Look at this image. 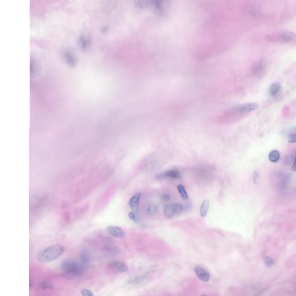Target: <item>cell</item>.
Returning a JSON list of instances; mask_svg holds the SVG:
<instances>
[{
  "mask_svg": "<svg viewBox=\"0 0 296 296\" xmlns=\"http://www.w3.org/2000/svg\"><path fill=\"white\" fill-rule=\"evenodd\" d=\"M288 140L290 143H293L296 141V134H292L289 135Z\"/></svg>",
  "mask_w": 296,
  "mask_h": 296,
  "instance_id": "cell-25",
  "label": "cell"
},
{
  "mask_svg": "<svg viewBox=\"0 0 296 296\" xmlns=\"http://www.w3.org/2000/svg\"><path fill=\"white\" fill-rule=\"evenodd\" d=\"M41 287L44 290H52L54 288L53 284L47 281L42 282L40 284Z\"/></svg>",
  "mask_w": 296,
  "mask_h": 296,
  "instance_id": "cell-20",
  "label": "cell"
},
{
  "mask_svg": "<svg viewBox=\"0 0 296 296\" xmlns=\"http://www.w3.org/2000/svg\"><path fill=\"white\" fill-rule=\"evenodd\" d=\"M175 213H180L183 209L182 205L180 203H175Z\"/></svg>",
  "mask_w": 296,
  "mask_h": 296,
  "instance_id": "cell-24",
  "label": "cell"
},
{
  "mask_svg": "<svg viewBox=\"0 0 296 296\" xmlns=\"http://www.w3.org/2000/svg\"><path fill=\"white\" fill-rule=\"evenodd\" d=\"M265 261L266 264L269 267H271L274 264V262L273 259L269 256L265 257Z\"/></svg>",
  "mask_w": 296,
  "mask_h": 296,
  "instance_id": "cell-23",
  "label": "cell"
},
{
  "mask_svg": "<svg viewBox=\"0 0 296 296\" xmlns=\"http://www.w3.org/2000/svg\"><path fill=\"white\" fill-rule=\"evenodd\" d=\"M64 251V247L62 245L59 244H54L40 252L38 254L37 258L41 262H50L59 257Z\"/></svg>",
  "mask_w": 296,
  "mask_h": 296,
  "instance_id": "cell-1",
  "label": "cell"
},
{
  "mask_svg": "<svg viewBox=\"0 0 296 296\" xmlns=\"http://www.w3.org/2000/svg\"><path fill=\"white\" fill-rule=\"evenodd\" d=\"M280 157V154L278 151L274 150L271 151L269 154L268 158L269 160L273 162H277Z\"/></svg>",
  "mask_w": 296,
  "mask_h": 296,
  "instance_id": "cell-18",
  "label": "cell"
},
{
  "mask_svg": "<svg viewBox=\"0 0 296 296\" xmlns=\"http://www.w3.org/2000/svg\"><path fill=\"white\" fill-rule=\"evenodd\" d=\"M81 294L84 296H94L93 293L90 290L87 289H82L81 291Z\"/></svg>",
  "mask_w": 296,
  "mask_h": 296,
  "instance_id": "cell-22",
  "label": "cell"
},
{
  "mask_svg": "<svg viewBox=\"0 0 296 296\" xmlns=\"http://www.w3.org/2000/svg\"><path fill=\"white\" fill-rule=\"evenodd\" d=\"M177 189L181 198L183 200H187L188 199V195L184 186L181 184H179L177 186Z\"/></svg>",
  "mask_w": 296,
  "mask_h": 296,
  "instance_id": "cell-19",
  "label": "cell"
},
{
  "mask_svg": "<svg viewBox=\"0 0 296 296\" xmlns=\"http://www.w3.org/2000/svg\"><path fill=\"white\" fill-rule=\"evenodd\" d=\"M291 170L293 171H296V160H295L292 164Z\"/></svg>",
  "mask_w": 296,
  "mask_h": 296,
  "instance_id": "cell-29",
  "label": "cell"
},
{
  "mask_svg": "<svg viewBox=\"0 0 296 296\" xmlns=\"http://www.w3.org/2000/svg\"><path fill=\"white\" fill-rule=\"evenodd\" d=\"M140 196V193H137L130 198L129 201V206L134 213L135 214H137L139 211V203Z\"/></svg>",
  "mask_w": 296,
  "mask_h": 296,
  "instance_id": "cell-7",
  "label": "cell"
},
{
  "mask_svg": "<svg viewBox=\"0 0 296 296\" xmlns=\"http://www.w3.org/2000/svg\"><path fill=\"white\" fill-rule=\"evenodd\" d=\"M164 210L166 217L170 218L172 217L175 213V203H171L166 205Z\"/></svg>",
  "mask_w": 296,
  "mask_h": 296,
  "instance_id": "cell-13",
  "label": "cell"
},
{
  "mask_svg": "<svg viewBox=\"0 0 296 296\" xmlns=\"http://www.w3.org/2000/svg\"><path fill=\"white\" fill-rule=\"evenodd\" d=\"M281 89V86L279 83L274 82L270 86L269 92L271 95L274 97L280 93Z\"/></svg>",
  "mask_w": 296,
  "mask_h": 296,
  "instance_id": "cell-14",
  "label": "cell"
},
{
  "mask_svg": "<svg viewBox=\"0 0 296 296\" xmlns=\"http://www.w3.org/2000/svg\"><path fill=\"white\" fill-rule=\"evenodd\" d=\"M195 271L198 278L204 282H207L209 279V273L204 268L201 266H197L194 268Z\"/></svg>",
  "mask_w": 296,
  "mask_h": 296,
  "instance_id": "cell-9",
  "label": "cell"
},
{
  "mask_svg": "<svg viewBox=\"0 0 296 296\" xmlns=\"http://www.w3.org/2000/svg\"><path fill=\"white\" fill-rule=\"evenodd\" d=\"M157 177H166L176 179L180 178L181 177V174L178 171L171 170L168 171L162 174L159 175Z\"/></svg>",
  "mask_w": 296,
  "mask_h": 296,
  "instance_id": "cell-15",
  "label": "cell"
},
{
  "mask_svg": "<svg viewBox=\"0 0 296 296\" xmlns=\"http://www.w3.org/2000/svg\"><path fill=\"white\" fill-rule=\"evenodd\" d=\"M107 231L110 234L118 238H122L125 236V234L123 230L117 227L109 226L107 228Z\"/></svg>",
  "mask_w": 296,
  "mask_h": 296,
  "instance_id": "cell-10",
  "label": "cell"
},
{
  "mask_svg": "<svg viewBox=\"0 0 296 296\" xmlns=\"http://www.w3.org/2000/svg\"><path fill=\"white\" fill-rule=\"evenodd\" d=\"M161 198L164 201H167L169 200L170 196L167 194H164L162 196Z\"/></svg>",
  "mask_w": 296,
  "mask_h": 296,
  "instance_id": "cell-28",
  "label": "cell"
},
{
  "mask_svg": "<svg viewBox=\"0 0 296 296\" xmlns=\"http://www.w3.org/2000/svg\"><path fill=\"white\" fill-rule=\"evenodd\" d=\"M140 228L142 229H146L147 228V226L145 225H142L141 226Z\"/></svg>",
  "mask_w": 296,
  "mask_h": 296,
  "instance_id": "cell-30",
  "label": "cell"
},
{
  "mask_svg": "<svg viewBox=\"0 0 296 296\" xmlns=\"http://www.w3.org/2000/svg\"><path fill=\"white\" fill-rule=\"evenodd\" d=\"M265 71V64L262 60H259L255 63L252 66L251 69L253 74L258 77L263 75Z\"/></svg>",
  "mask_w": 296,
  "mask_h": 296,
  "instance_id": "cell-6",
  "label": "cell"
},
{
  "mask_svg": "<svg viewBox=\"0 0 296 296\" xmlns=\"http://www.w3.org/2000/svg\"><path fill=\"white\" fill-rule=\"evenodd\" d=\"M296 160V153L295 152L289 153L285 156L282 158L281 162L283 164L289 166L292 164L295 160Z\"/></svg>",
  "mask_w": 296,
  "mask_h": 296,
  "instance_id": "cell-12",
  "label": "cell"
},
{
  "mask_svg": "<svg viewBox=\"0 0 296 296\" xmlns=\"http://www.w3.org/2000/svg\"><path fill=\"white\" fill-rule=\"evenodd\" d=\"M91 40L88 35L82 34L78 40V45L80 50L83 51H87L91 45Z\"/></svg>",
  "mask_w": 296,
  "mask_h": 296,
  "instance_id": "cell-5",
  "label": "cell"
},
{
  "mask_svg": "<svg viewBox=\"0 0 296 296\" xmlns=\"http://www.w3.org/2000/svg\"><path fill=\"white\" fill-rule=\"evenodd\" d=\"M63 273L71 277H77L82 274L84 267L76 262L71 259H66L61 264Z\"/></svg>",
  "mask_w": 296,
  "mask_h": 296,
  "instance_id": "cell-2",
  "label": "cell"
},
{
  "mask_svg": "<svg viewBox=\"0 0 296 296\" xmlns=\"http://www.w3.org/2000/svg\"><path fill=\"white\" fill-rule=\"evenodd\" d=\"M110 267L113 270L119 272H124L128 270L127 266L123 262L115 260L111 262L110 264Z\"/></svg>",
  "mask_w": 296,
  "mask_h": 296,
  "instance_id": "cell-8",
  "label": "cell"
},
{
  "mask_svg": "<svg viewBox=\"0 0 296 296\" xmlns=\"http://www.w3.org/2000/svg\"><path fill=\"white\" fill-rule=\"evenodd\" d=\"M209 206V202L208 199L205 200L202 202L200 209V214L201 217H204L206 216Z\"/></svg>",
  "mask_w": 296,
  "mask_h": 296,
  "instance_id": "cell-16",
  "label": "cell"
},
{
  "mask_svg": "<svg viewBox=\"0 0 296 296\" xmlns=\"http://www.w3.org/2000/svg\"><path fill=\"white\" fill-rule=\"evenodd\" d=\"M63 56L68 65L71 67L75 66L76 64V59L72 53L69 51H66L64 52Z\"/></svg>",
  "mask_w": 296,
  "mask_h": 296,
  "instance_id": "cell-11",
  "label": "cell"
},
{
  "mask_svg": "<svg viewBox=\"0 0 296 296\" xmlns=\"http://www.w3.org/2000/svg\"><path fill=\"white\" fill-rule=\"evenodd\" d=\"M253 181L254 183L256 184L259 180V176L258 173L256 171H254L253 173Z\"/></svg>",
  "mask_w": 296,
  "mask_h": 296,
  "instance_id": "cell-26",
  "label": "cell"
},
{
  "mask_svg": "<svg viewBox=\"0 0 296 296\" xmlns=\"http://www.w3.org/2000/svg\"><path fill=\"white\" fill-rule=\"evenodd\" d=\"M128 216L130 218L134 221L137 222L138 221L137 219L136 218L134 213L131 212H129L128 214Z\"/></svg>",
  "mask_w": 296,
  "mask_h": 296,
  "instance_id": "cell-27",
  "label": "cell"
},
{
  "mask_svg": "<svg viewBox=\"0 0 296 296\" xmlns=\"http://www.w3.org/2000/svg\"><path fill=\"white\" fill-rule=\"evenodd\" d=\"M89 263V259L86 253L82 254L81 256V264L84 268Z\"/></svg>",
  "mask_w": 296,
  "mask_h": 296,
  "instance_id": "cell-21",
  "label": "cell"
},
{
  "mask_svg": "<svg viewBox=\"0 0 296 296\" xmlns=\"http://www.w3.org/2000/svg\"><path fill=\"white\" fill-rule=\"evenodd\" d=\"M145 210L148 214L153 215L157 213L158 210V207L156 205L151 204H148L145 206Z\"/></svg>",
  "mask_w": 296,
  "mask_h": 296,
  "instance_id": "cell-17",
  "label": "cell"
},
{
  "mask_svg": "<svg viewBox=\"0 0 296 296\" xmlns=\"http://www.w3.org/2000/svg\"><path fill=\"white\" fill-rule=\"evenodd\" d=\"M266 39L271 42L286 43L293 42L295 39V35L291 31L283 30L270 34L266 37Z\"/></svg>",
  "mask_w": 296,
  "mask_h": 296,
  "instance_id": "cell-3",
  "label": "cell"
},
{
  "mask_svg": "<svg viewBox=\"0 0 296 296\" xmlns=\"http://www.w3.org/2000/svg\"><path fill=\"white\" fill-rule=\"evenodd\" d=\"M258 105L255 103H246L234 107L232 108L237 114L247 113L256 110L258 108Z\"/></svg>",
  "mask_w": 296,
  "mask_h": 296,
  "instance_id": "cell-4",
  "label": "cell"
}]
</instances>
